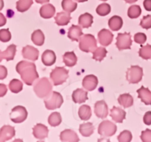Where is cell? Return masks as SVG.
<instances>
[{
	"label": "cell",
	"instance_id": "obj_1",
	"mask_svg": "<svg viewBox=\"0 0 151 142\" xmlns=\"http://www.w3.org/2000/svg\"><path fill=\"white\" fill-rule=\"evenodd\" d=\"M16 70L24 82L27 85H32L34 81L39 77L36 71V67L32 62L22 61L17 64Z\"/></svg>",
	"mask_w": 151,
	"mask_h": 142
},
{
	"label": "cell",
	"instance_id": "obj_2",
	"mask_svg": "<svg viewBox=\"0 0 151 142\" xmlns=\"http://www.w3.org/2000/svg\"><path fill=\"white\" fill-rule=\"evenodd\" d=\"M34 92L39 98H45L52 93V86L47 78H42L38 80L34 86Z\"/></svg>",
	"mask_w": 151,
	"mask_h": 142
},
{
	"label": "cell",
	"instance_id": "obj_3",
	"mask_svg": "<svg viewBox=\"0 0 151 142\" xmlns=\"http://www.w3.org/2000/svg\"><path fill=\"white\" fill-rule=\"evenodd\" d=\"M79 41V47L82 51L86 53H93L97 49V40L91 34L83 35Z\"/></svg>",
	"mask_w": 151,
	"mask_h": 142
},
{
	"label": "cell",
	"instance_id": "obj_4",
	"mask_svg": "<svg viewBox=\"0 0 151 142\" xmlns=\"http://www.w3.org/2000/svg\"><path fill=\"white\" fill-rule=\"evenodd\" d=\"M69 77V70L61 67H57L50 73V78L55 86L60 85L66 81Z\"/></svg>",
	"mask_w": 151,
	"mask_h": 142
},
{
	"label": "cell",
	"instance_id": "obj_5",
	"mask_svg": "<svg viewBox=\"0 0 151 142\" xmlns=\"http://www.w3.org/2000/svg\"><path fill=\"white\" fill-rule=\"evenodd\" d=\"M63 102V97L59 93L53 91L47 96V99H44L46 108L47 109H55L60 107Z\"/></svg>",
	"mask_w": 151,
	"mask_h": 142
},
{
	"label": "cell",
	"instance_id": "obj_6",
	"mask_svg": "<svg viewBox=\"0 0 151 142\" xmlns=\"http://www.w3.org/2000/svg\"><path fill=\"white\" fill-rule=\"evenodd\" d=\"M143 76V69L139 66H131L128 70L126 78L130 84H137L141 81Z\"/></svg>",
	"mask_w": 151,
	"mask_h": 142
},
{
	"label": "cell",
	"instance_id": "obj_7",
	"mask_svg": "<svg viewBox=\"0 0 151 142\" xmlns=\"http://www.w3.org/2000/svg\"><path fill=\"white\" fill-rule=\"evenodd\" d=\"M117 127L110 121H103L98 127V133L103 137H111L116 133Z\"/></svg>",
	"mask_w": 151,
	"mask_h": 142
},
{
	"label": "cell",
	"instance_id": "obj_8",
	"mask_svg": "<svg viewBox=\"0 0 151 142\" xmlns=\"http://www.w3.org/2000/svg\"><path fill=\"white\" fill-rule=\"evenodd\" d=\"M27 111L24 106H16L14 108H13L11 112H10V120L13 122L19 124V123H22L26 120V118H27Z\"/></svg>",
	"mask_w": 151,
	"mask_h": 142
},
{
	"label": "cell",
	"instance_id": "obj_9",
	"mask_svg": "<svg viewBox=\"0 0 151 142\" xmlns=\"http://www.w3.org/2000/svg\"><path fill=\"white\" fill-rule=\"evenodd\" d=\"M131 44H132V40H131V34L128 33L118 34L116 45L119 50L131 49Z\"/></svg>",
	"mask_w": 151,
	"mask_h": 142
},
{
	"label": "cell",
	"instance_id": "obj_10",
	"mask_svg": "<svg viewBox=\"0 0 151 142\" xmlns=\"http://www.w3.org/2000/svg\"><path fill=\"white\" fill-rule=\"evenodd\" d=\"M95 115L100 118H105L109 113V108L104 101H98L94 104Z\"/></svg>",
	"mask_w": 151,
	"mask_h": 142
},
{
	"label": "cell",
	"instance_id": "obj_11",
	"mask_svg": "<svg viewBox=\"0 0 151 142\" xmlns=\"http://www.w3.org/2000/svg\"><path fill=\"white\" fill-rule=\"evenodd\" d=\"M113 38L114 35L109 30L103 29L98 33L99 42L103 46H109L112 42Z\"/></svg>",
	"mask_w": 151,
	"mask_h": 142
},
{
	"label": "cell",
	"instance_id": "obj_12",
	"mask_svg": "<svg viewBox=\"0 0 151 142\" xmlns=\"http://www.w3.org/2000/svg\"><path fill=\"white\" fill-rule=\"evenodd\" d=\"M22 56L26 59L36 61L39 56V51L32 46L27 45L22 49Z\"/></svg>",
	"mask_w": 151,
	"mask_h": 142
},
{
	"label": "cell",
	"instance_id": "obj_13",
	"mask_svg": "<svg viewBox=\"0 0 151 142\" xmlns=\"http://www.w3.org/2000/svg\"><path fill=\"white\" fill-rule=\"evenodd\" d=\"M16 134L15 128L9 125H4L0 129V142L8 141L14 137Z\"/></svg>",
	"mask_w": 151,
	"mask_h": 142
},
{
	"label": "cell",
	"instance_id": "obj_14",
	"mask_svg": "<svg viewBox=\"0 0 151 142\" xmlns=\"http://www.w3.org/2000/svg\"><path fill=\"white\" fill-rule=\"evenodd\" d=\"M83 87L88 91H92L98 84V79L94 75H88L83 80Z\"/></svg>",
	"mask_w": 151,
	"mask_h": 142
},
{
	"label": "cell",
	"instance_id": "obj_15",
	"mask_svg": "<svg viewBox=\"0 0 151 142\" xmlns=\"http://www.w3.org/2000/svg\"><path fill=\"white\" fill-rule=\"evenodd\" d=\"M32 130H33L32 134H33L34 137L38 139L43 140L48 136V128L42 124H37L33 127Z\"/></svg>",
	"mask_w": 151,
	"mask_h": 142
},
{
	"label": "cell",
	"instance_id": "obj_16",
	"mask_svg": "<svg viewBox=\"0 0 151 142\" xmlns=\"http://www.w3.org/2000/svg\"><path fill=\"white\" fill-rule=\"evenodd\" d=\"M60 138L62 141H79V138L75 131L72 130H65L61 132L60 135Z\"/></svg>",
	"mask_w": 151,
	"mask_h": 142
},
{
	"label": "cell",
	"instance_id": "obj_17",
	"mask_svg": "<svg viewBox=\"0 0 151 142\" xmlns=\"http://www.w3.org/2000/svg\"><path fill=\"white\" fill-rule=\"evenodd\" d=\"M126 112L120 107L114 106L111 110V117L114 121L117 123H122L125 118Z\"/></svg>",
	"mask_w": 151,
	"mask_h": 142
},
{
	"label": "cell",
	"instance_id": "obj_18",
	"mask_svg": "<svg viewBox=\"0 0 151 142\" xmlns=\"http://www.w3.org/2000/svg\"><path fill=\"white\" fill-rule=\"evenodd\" d=\"M138 97L142 100L143 103L146 105H151V91L148 88L141 87V88L137 90Z\"/></svg>",
	"mask_w": 151,
	"mask_h": 142
},
{
	"label": "cell",
	"instance_id": "obj_19",
	"mask_svg": "<svg viewBox=\"0 0 151 142\" xmlns=\"http://www.w3.org/2000/svg\"><path fill=\"white\" fill-rule=\"evenodd\" d=\"M87 99H88V93L83 89H77L72 93V100L75 103H83Z\"/></svg>",
	"mask_w": 151,
	"mask_h": 142
},
{
	"label": "cell",
	"instance_id": "obj_20",
	"mask_svg": "<svg viewBox=\"0 0 151 142\" xmlns=\"http://www.w3.org/2000/svg\"><path fill=\"white\" fill-rule=\"evenodd\" d=\"M40 15L44 19H50L55 13V7L51 4L43 5L40 9Z\"/></svg>",
	"mask_w": 151,
	"mask_h": 142
},
{
	"label": "cell",
	"instance_id": "obj_21",
	"mask_svg": "<svg viewBox=\"0 0 151 142\" xmlns=\"http://www.w3.org/2000/svg\"><path fill=\"white\" fill-rule=\"evenodd\" d=\"M43 64L46 66H51L53 64H55L56 60L55 53L50 50H47L44 52L41 57Z\"/></svg>",
	"mask_w": 151,
	"mask_h": 142
},
{
	"label": "cell",
	"instance_id": "obj_22",
	"mask_svg": "<svg viewBox=\"0 0 151 142\" xmlns=\"http://www.w3.org/2000/svg\"><path fill=\"white\" fill-rule=\"evenodd\" d=\"M71 19L72 17L70 16V13L69 12H60L55 17V23L60 26L68 25L69 22H70Z\"/></svg>",
	"mask_w": 151,
	"mask_h": 142
},
{
	"label": "cell",
	"instance_id": "obj_23",
	"mask_svg": "<svg viewBox=\"0 0 151 142\" xmlns=\"http://www.w3.org/2000/svg\"><path fill=\"white\" fill-rule=\"evenodd\" d=\"M83 35L82 29L78 25H72L68 32V37L72 41H79L81 37Z\"/></svg>",
	"mask_w": 151,
	"mask_h": 142
},
{
	"label": "cell",
	"instance_id": "obj_24",
	"mask_svg": "<svg viewBox=\"0 0 151 142\" xmlns=\"http://www.w3.org/2000/svg\"><path fill=\"white\" fill-rule=\"evenodd\" d=\"M122 25H123V21H122V19L120 16H114L109 21V28L114 31L120 30L122 28Z\"/></svg>",
	"mask_w": 151,
	"mask_h": 142
},
{
	"label": "cell",
	"instance_id": "obj_25",
	"mask_svg": "<svg viewBox=\"0 0 151 142\" xmlns=\"http://www.w3.org/2000/svg\"><path fill=\"white\" fill-rule=\"evenodd\" d=\"M118 102L123 107L128 108L134 104V99L131 95L125 93V94H122L119 96Z\"/></svg>",
	"mask_w": 151,
	"mask_h": 142
},
{
	"label": "cell",
	"instance_id": "obj_26",
	"mask_svg": "<svg viewBox=\"0 0 151 142\" xmlns=\"http://www.w3.org/2000/svg\"><path fill=\"white\" fill-rule=\"evenodd\" d=\"M63 60L65 64L68 67H73L76 64L78 58L73 51L66 52L63 56Z\"/></svg>",
	"mask_w": 151,
	"mask_h": 142
},
{
	"label": "cell",
	"instance_id": "obj_27",
	"mask_svg": "<svg viewBox=\"0 0 151 142\" xmlns=\"http://www.w3.org/2000/svg\"><path fill=\"white\" fill-rule=\"evenodd\" d=\"M80 133L84 137H89L94 133V127L91 123H84L80 126Z\"/></svg>",
	"mask_w": 151,
	"mask_h": 142
},
{
	"label": "cell",
	"instance_id": "obj_28",
	"mask_svg": "<svg viewBox=\"0 0 151 142\" xmlns=\"http://www.w3.org/2000/svg\"><path fill=\"white\" fill-rule=\"evenodd\" d=\"M78 22H79L80 25L82 26V28H90L93 24V16L90 13H86L80 16Z\"/></svg>",
	"mask_w": 151,
	"mask_h": 142
},
{
	"label": "cell",
	"instance_id": "obj_29",
	"mask_svg": "<svg viewBox=\"0 0 151 142\" xmlns=\"http://www.w3.org/2000/svg\"><path fill=\"white\" fill-rule=\"evenodd\" d=\"M31 38H32V42L37 46L43 45L44 43V40H45L44 33L41 30H36L34 31L32 34Z\"/></svg>",
	"mask_w": 151,
	"mask_h": 142
},
{
	"label": "cell",
	"instance_id": "obj_30",
	"mask_svg": "<svg viewBox=\"0 0 151 142\" xmlns=\"http://www.w3.org/2000/svg\"><path fill=\"white\" fill-rule=\"evenodd\" d=\"M78 115H79V117L81 118V120L87 121L91 116V107L88 105H82L79 109Z\"/></svg>",
	"mask_w": 151,
	"mask_h": 142
},
{
	"label": "cell",
	"instance_id": "obj_31",
	"mask_svg": "<svg viewBox=\"0 0 151 142\" xmlns=\"http://www.w3.org/2000/svg\"><path fill=\"white\" fill-rule=\"evenodd\" d=\"M33 4V0H19L16 2V9L19 12L24 13L29 10Z\"/></svg>",
	"mask_w": 151,
	"mask_h": 142
},
{
	"label": "cell",
	"instance_id": "obj_32",
	"mask_svg": "<svg viewBox=\"0 0 151 142\" xmlns=\"http://www.w3.org/2000/svg\"><path fill=\"white\" fill-rule=\"evenodd\" d=\"M16 52V46L15 44H10L7 47V48L2 52L3 58L7 61L13 60L15 57Z\"/></svg>",
	"mask_w": 151,
	"mask_h": 142
},
{
	"label": "cell",
	"instance_id": "obj_33",
	"mask_svg": "<svg viewBox=\"0 0 151 142\" xmlns=\"http://www.w3.org/2000/svg\"><path fill=\"white\" fill-rule=\"evenodd\" d=\"M61 5L63 10L66 12H69V13H72V12L75 11L76 10L77 7H78L77 2L73 1V0H63Z\"/></svg>",
	"mask_w": 151,
	"mask_h": 142
},
{
	"label": "cell",
	"instance_id": "obj_34",
	"mask_svg": "<svg viewBox=\"0 0 151 142\" xmlns=\"http://www.w3.org/2000/svg\"><path fill=\"white\" fill-rule=\"evenodd\" d=\"M9 89L13 93H18L23 89V84L19 79H13L9 84Z\"/></svg>",
	"mask_w": 151,
	"mask_h": 142
},
{
	"label": "cell",
	"instance_id": "obj_35",
	"mask_svg": "<svg viewBox=\"0 0 151 142\" xmlns=\"http://www.w3.org/2000/svg\"><path fill=\"white\" fill-rule=\"evenodd\" d=\"M62 118L60 116V114L58 112H52L51 115L49 116L48 122L52 127H57L61 123Z\"/></svg>",
	"mask_w": 151,
	"mask_h": 142
},
{
	"label": "cell",
	"instance_id": "obj_36",
	"mask_svg": "<svg viewBox=\"0 0 151 142\" xmlns=\"http://www.w3.org/2000/svg\"><path fill=\"white\" fill-rule=\"evenodd\" d=\"M107 50L104 47H97L95 50L93 52V59L96 61L101 62L103 59L106 56Z\"/></svg>",
	"mask_w": 151,
	"mask_h": 142
},
{
	"label": "cell",
	"instance_id": "obj_37",
	"mask_svg": "<svg viewBox=\"0 0 151 142\" xmlns=\"http://www.w3.org/2000/svg\"><path fill=\"white\" fill-rule=\"evenodd\" d=\"M142 9L139 5H132L128 10V16L131 19H137L141 15Z\"/></svg>",
	"mask_w": 151,
	"mask_h": 142
},
{
	"label": "cell",
	"instance_id": "obj_38",
	"mask_svg": "<svg viewBox=\"0 0 151 142\" xmlns=\"http://www.w3.org/2000/svg\"><path fill=\"white\" fill-rule=\"evenodd\" d=\"M139 55L140 57L142 58L143 59H151V45L150 44H147L145 46H142L139 49Z\"/></svg>",
	"mask_w": 151,
	"mask_h": 142
},
{
	"label": "cell",
	"instance_id": "obj_39",
	"mask_svg": "<svg viewBox=\"0 0 151 142\" xmlns=\"http://www.w3.org/2000/svg\"><path fill=\"white\" fill-rule=\"evenodd\" d=\"M97 13L98 15L101 16H107L108 14H109L111 12V6L109 4H106V3H103V4H100L98 7H97Z\"/></svg>",
	"mask_w": 151,
	"mask_h": 142
},
{
	"label": "cell",
	"instance_id": "obj_40",
	"mask_svg": "<svg viewBox=\"0 0 151 142\" xmlns=\"http://www.w3.org/2000/svg\"><path fill=\"white\" fill-rule=\"evenodd\" d=\"M117 139L119 142H129L132 139V134L128 130H124L119 135Z\"/></svg>",
	"mask_w": 151,
	"mask_h": 142
},
{
	"label": "cell",
	"instance_id": "obj_41",
	"mask_svg": "<svg viewBox=\"0 0 151 142\" xmlns=\"http://www.w3.org/2000/svg\"><path fill=\"white\" fill-rule=\"evenodd\" d=\"M11 39V33L8 29L0 30V41L2 42H7Z\"/></svg>",
	"mask_w": 151,
	"mask_h": 142
},
{
	"label": "cell",
	"instance_id": "obj_42",
	"mask_svg": "<svg viewBox=\"0 0 151 142\" xmlns=\"http://www.w3.org/2000/svg\"><path fill=\"white\" fill-rule=\"evenodd\" d=\"M140 25L144 29H150L151 28V15H147L143 17L140 22Z\"/></svg>",
	"mask_w": 151,
	"mask_h": 142
},
{
	"label": "cell",
	"instance_id": "obj_43",
	"mask_svg": "<svg viewBox=\"0 0 151 142\" xmlns=\"http://www.w3.org/2000/svg\"><path fill=\"white\" fill-rule=\"evenodd\" d=\"M147 40V36L143 33H137L134 36V41L137 43L140 44H143Z\"/></svg>",
	"mask_w": 151,
	"mask_h": 142
},
{
	"label": "cell",
	"instance_id": "obj_44",
	"mask_svg": "<svg viewBox=\"0 0 151 142\" xmlns=\"http://www.w3.org/2000/svg\"><path fill=\"white\" fill-rule=\"evenodd\" d=\"M141 139L143 142H151V130L147 129L142 132Z\"/></svg>",
	"mask_w": 151,
	"mask_h": 142
},
{
	"label": "cell",
	"instance_id": "obj_45",
	"mask_svg": "<svg viewBox=\"0 0 151 142\" xmlns=\"http://www.w3.org/2000/svg\"><path fill=\"white\" fill-rule=\"evenodd\" d=\"M7 75V70L3 65H0V80L4 79Z\"/></svg>",
	"mask_w": 151,
	"mask_h": 142
},
{
	"label": "cell",
	"instance_id": "obj_46",
	"mask_svg": "<svg viewBox=\"0 0 151 142\" xmlns=\"http://www.w3.org/2000/svg\"><path fill=\"white\" fill-rule=\"evenodd\" d=\"M144 123L147 125H150L151 124V111H148L146 112L144 115V118H143Z\"/></svg>",
	"mask_w": 151,
	"mask_h": 142
},
{
	"label": "cell",
	"instance_id": "obj_47",
	"mask_svg": "<svg viewBox=\"0 0 151 142\" xmlns=\"http://www.w3.org/2000/svg\"><path fill=\"white\" fill-rule=\"evenodd\" d=\"M7 86L4 84H0V97H3L7 93Z\"/></svg>",
	"mask_w": 151,
	"mask_h": 142
},
{
	"label": "cell",
	"instance_id": "obj_48",
	"mask_svg": "<svg viewBox=\"0 0 151 142\" xmlns=\"http://www.w3.org/2000/svg\"><path fill=\"white\" fill-rule=\"evenodd\" d=\"M143 4L146 10L151 11V0H145Z\"/></svg>",
	"mask_w": 151,
	"mask_h": 142
},
{
	"label": "cell",
	"instance_id": "obj_49",
	"mask_svg": "<svg viewBox=\"0 0 151 142\" xmlns=\"http://www.w3.org/2000/svg\"><path fill=\"white\" fill-rule=\"evenodd\" d=\"M6 22H7V20H6L5 16L2 13H0V27L4 26L6 24Z\"/></svg>",
	"mask_w": 151,
	"mask_h": 142
},
{
	"label": "cell",
	"instance_id": "obj_50",
	"mask_svg": "<svg viewBox=\"0 0 151 142\" xmlns=\"http://www.w3.org/2000/svg\"><path fill=\"white\" fill-rule=\"evenodd\" d=\"M37 3H39V4H44V3L48 2L50 0H35Z\"/></svg>",
	"mask_w": 151,
	"mask_h": 142
},
{
	"label": "cell",
	"instance_id": "obj_51",
	"mask_svg": "<svg viewBox=\"0 0 151 142\" xmlns=\"http://www.w3.org/2000/svg\"><path fill=\"white\" fill-rule=\"evenodd\" d=\"M3 7H4V1L3 0H0V10H2Z\"/></svg>",
	"mask_w": 151,
	"mask_h": 142
},
{
	"label": "cell",
	"instance_id": "obj_52",
	"mask_svg": "<svg viewBox=\"0 0 151 142\" xmlns=\"http://www.w3.org/2000/svg\"><path fill=\"white\" fill-rule=\"evenodd\" d=\"M125 2L129 3V4H132V3L136 2V1H137V0H125Z\"/></svg>",
	"mask_w": 151,
	"mask_h": 142
},
{
	"label": "cell",
	"instance_id": "obj_53",
	"mask_svg": "<svg viewBox=\"0 0 151 142\" xmlns=\"http://www.w3.org/2000/svg\"><path fill=\"white\" fill-rule=\"evenodd\" d=\"M4 59V58H3V55H2V52L1 51V50H0V62H1V61H2V59Z\"/></svg>",
	"mask_w": 151,
	"mask_h": 142
},
{
	"label": "cell",
	"instance_id": "obj_54",
	"mask_svg": "<svg viewBox=\"0 0 151 142\" xmlns=\"http://www.w3.org/2000/svg\"><path fill=\"white\" fill-rule=\"evenodd\" d=\"M76 1H78V2H84V1H86L88 0H76Z\"/></svg>",
	"mask_w": 151,
	"mask_h": 142
},
{
	"label": "cell",
	"instance_id": "obj_55",
	"mask_svg": "<svg viewBox=\"0 0 151 142\" xmlns=\"http://www.w3.org/2000/svg\"><path fill=\"white\" fill-rule=\"evenodd\" d=\"M101 1H107V0H101Z\"/></svg>",
	"mask_w": 151,
	"mask_h": 142
}]
</instances>
